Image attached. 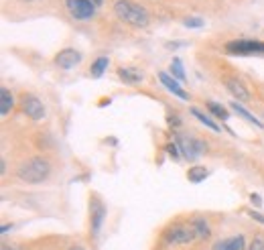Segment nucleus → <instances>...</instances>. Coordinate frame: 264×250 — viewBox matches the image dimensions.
<instances>
[{
	"label": "nucleus",
	"instance_id": "obj_14",
	"mask_svg": "<svg viewBox=\"0 0 264 250\" xmlns=\"http://www.w3.org/2000/svg\"><path fill=\"white\" fill-rule=\"evenodd\" d=\"M118 78L124 83H128V85H138V83L142 82V74H138L132 67H120L118 70Z\"/></svg>",
	"mask_w": 264,
	"mask_h": 250
},
{
	"label": "nucleus",
	"instance_id": "obj_23",
	"mask_svg": "<svg viewBox=\"0 0 264 250\" xmlns=\"http://www.w3.org/2000/svg\"><path fill=\"white\" fill-rule=\"evenodd\" d=\"M248 250H264V238H254L250 244H248Z\"/></svg>",
	"mask_w": 264,
	"mask_h": 250
},
{
	"label": "nucleus",
	"instance_id": "obj_22",
	"mask_svg": "<svg viewBox=\"0 0 264 250\" xmlns=\"http://www.w3.org/2000/svg\"><path fill=\"white\" fill-rule=\"evenodd\" d=\"M183 25L187 29H201L203 27V18H199V16H187V18H183Z\"/></svg>",
	"mask_w": 264,
	"mask_h": 250
},
{
	"label": "nucleus",
	"instance_id": "obj_10",
	"mask_svg": "<svg viewBox=\"0 0 264 250\" xmlns=\"http://www.w3.org/2000/svg\"><path fill=\"white\" fill-rule=\"evenodd\" d=\"M159 80H161V83L173 94V96H177L179 100H189V96H187V92L179 85V82H177V78H173L171 74H165V72H161L159 74Z\"/></svg>",
	"mask_w": 264,
	"mask_h": 250
},
{
	"label": "nucleus",
	"instance_id": "obj_25",
	"mask_svg": "<svg viewBox=\"0 0 264 250\" xmlns=\"http://www.w3.org/2000/svg\"><path fill=\"white\" fill-rule=\"evenodd\" d=\"M250 201H252V206H256V208L262 206V197H260L258 193H250Z\"/></svg>",
	"mask_w": 264,
	"mask_h": 250
},
{
	"label": "nucleus",
	"instance_id": "obj_19",
	"mask_svg": "<svg viewBox=\"0 0 264 250\" xmlns=\"http://www.w3.org/2000/svg\"><path fill=\"white\" fill-rule=\"evenodd\" d=\"M191 114H193V116H195V118H197L201 124H205L207 128H211L213 132H220V126H218V124H215V122H213V120H211L207 114H203L199 108H191Z\"/></svg>",
	"mask_w": 264,
	"mask_h": 250
},
{
	"label": "nucleus",
	"instance_id": "obj_4",
	"mask_svg": "<svg viewBox=\"0 0 264 250\" xmlns=\"http://www.w3.org/2000/svg\"><path fill=\"white\" fill-rule=\"evenodd\" d=\"M197 238V232L193 228V224H175L171 228L165 230L163 240L167 244H189Z\"/></svg>",
	"mask_w": 264,
	"mask_h": 250
},
{
	"label": "nucleus",
	"instance_id": "obj_24",
	"mask_svg": "<svg viewBox=\"0 0 264 250\" xmlns=\"http://www.w3.org/2000/svg\"><path fill=\"white\" fill-rule=\"evenodd\" d=\"M167 153L173 157V159H179V155H181V151H179V147H177V143H169L167 145Z\"/></svg>",
	"mask_w": 264,
	"mask_h": 250
},
{
	"label": "nucleus",
	"instance_id": "obj_8",
	"mask_svg": "<svg viewBox=\"0 0 264 250\" xmlns=\"http://www.w3.org/2000/svg\"><path fill=\"white\" fill-rule=\"evenodd\" d=\"M22 112H25L31 120H35V122H39V120L45 118V106H43V102H41L37 96H33V94H25V96H22Z\"/></svg>",
	"mask_w": 264,
	"mask_h": 250
},
{
	"label": "nucleus",
	"instance_id": "obj_13",
	"mask_svg": "<svg viewBox=\"0 0 264 250\" xmlns=\"http://www.w3.org/2000/svg\"><path fill=\"white\" fill-rule=\"evenodd\" d=\"M14 108V96L10 94V89L2 87L0 89V116H8Z\"/></svg>",
	"mask_w": 264,
	"mask_h": 250
},
{
	"label": "nucleus",
	"instance_id": "obj_2",
	"mask_svg": "<svg viewBox=\"0 0 264 250\" xmlns=\"http://www.w3.org/2000/svg\"><path fill=\"white\" fill-rule=\"evenodd\" d=\"M51 173V165L47 159L43 157H33L29 161H25L22 165L16 169V177L22 181V183H29V185H35V183H43Z\"/></svg>",
	"mask_w": 264,
	"mask_h": 250
},
{
	"label": "nucleus",
	"instance_id": "obj_31",
	"mask_svg": "<svg viewBox=\"0 0 264 250\" xmlns=\"http://www.w3.org/2000/svg\"><path fill=\"white\" fill-rule=\"evenodd\" d=\"M69 250H84V248H82V246H71Z\"/></svg>",
	"mask_w": 264,
	"mask_h": 250
},
{
	"label": "nucleus",
	"instance_id": "obj_6",
	"mask_svg": "<svg viewBox=\"0 0 264 250\" xmlns=\"http://www.w3.org/2000/svg\"><path fill=\"white\" fill-rule=\"evenodd\" d=\"M104 220H106V206L100 197H91L89 199V230H91V236L98 238L100 236V230L104 226Z\"/></svg>",
	"mask_w": 264,
	"mask_h": 250
},
{
	"label": "nucleus",
	"instance_id": "obj_17",
	"mask_svg": "<svg viewBox=\"0 0 264 250\" xmlns=\"http://www.w3.org/2000/svg\"><path fill=\"white\" fill-rule=\"evenodd\" d=\"M108 65H110V59H108V57H98V59L91 63V67H89L91 78H102L104 72L108 70Z\"/></svg>",
	"mask_w": 264,
	"mask_h": 250
},
{
	"label": "nucleus",
	"instance_id": "obj_21",
	"mask_svg": "<svg viewBox=\"0 0 264 250\" xmlns=\"http://www.w3.org/2000/svg\"><path fill=\"white\" fill-rule=\"evenodd\" d=\"M171 76L177 78L179 82H185L187 80V76H185V70H183V63H181V59H173V63H171Z\"/></svg>",
	"mask_w": 264,
	"mask_h": 250
},
{
	"label": "nucleus",
	"instance_id": "obj_26",
	"mask_svg": "<svg viewBox=\"0 0 264 250\" xmlns=\"http://www.w3.org/2000/svg\"><path fill=\"white\" fill-rule=\"evenodd\" d=\"M248 216L252 218V220H256V222H260V224H264V216L260 214V212H256V210H252V212H248Z\"/></svg>",
	"mask_w": 264,
	"mask_h": 250
},
{
	"label": "nucleus",
	"instance_id": "obj_5",
	"mask_svg": "<svg viewBox=\"0 0 264 250\" xmlns=\"http://www.w3.org/2000/svg\"><path fill=\"white\" fill-rule=\"evenodd\" d=\"M226 53L228 55H264V43L250 41V39L230 41L226 43Z\"/></svg>",
	"mask_w": 264,
	"mask_h": 250
},
{
	"label": "nucleus",
	"instance_id": "obj_11",
	"mask_svg": "<svg viewBox=\"0 0 264 250\" xmlns=\"http://www.w3.org/2000/svg\"><path fill=\"white\" fill-rule=\"evenodd\" d=\"M226 87H228V92H230L234 98H238V102H248V100H250V92H248V87L240 82V80H236V78H228V80H226Z\"/></svg>",
	"mask_w": 264,
	"mask_h": 250
},
{
	"label": "nucleus",
	"instance_id": "obj_15",
	"mask_svg": "<svg viewBox=\"0 0 264 250\" xmlns=\"http://www.w3.org/2000/svg\"><path fill=\"white\" fill-rule=\"evenodd\" d=\"M230 108H232V110H234L236 114H240V116H242L244 120H248L250 124H254L256 128H262V126H264L262 122H260V120L256 118V116H252V114H250V112H248V110H246L244 106H240L238 102H232V104H230Z\"/></svg>",
	"mask_w": 264,
	"mask_h": 250
},
{
	"label": "nucleus",
	"instance_id": "obj_28",
	"mask_svg": "<svg viewBox=\"0 0 264 250\" xmlns=\"http://www.w3.org/2000/svg\"><path fill=\"white\" fill-rule=\"evenodd\" d=\"M10 228H12V226H10V224H4V226H2V228H0V232H2V234H6V232H8V230H10Z\"/></svg>",
	"mask_w": 264,
	"mask_h": 250
},
{
	"label": "nucleus",
	"instance_id": "obj_27",
	"mask_svg": "<svg viewBox=\"0 0 264 250\" xmlns=\"http://www.w3.org/2000/svg\"><path fill=\"white\" fill-rule=\"evenodd\" d=\"M0 250H27V248H22L20 244H2Z\"/></svg>",
	"mask_w": 264,
	"mask_h": 250
},
{
	"label": "nucleus",
	"instance_id": "obj_32",
	"mask_svg": "<svg viewBox=\"0 0 264 250\" xmlns=\"http://www.w3.org/2000/svg\"><path fill=\"white\" fill-rule=\"evenodd\" d=\"M27 2H31V0H27Z\"/></svg>",
	"mask_w": 264,
	"mask_h": 250
},
{
	"label": "nucleus",
	"instance_id": "obj_29",
	"mask_svg": "<svg viewBox=\"0 0 264 250\" xmlns=\"http://www.w3.org/2000/svg\"><path fill=\"white\" fill-rule=\"evenodd\" d=\"M0 171H2V175H4V173H6V161H4V159H2V161H0Z\"/></svg>",
	"mask_w": 264,
	"mask_h": 250
},
{
	"label": "nucleus",
	"instance_id": "obj_18",
	"mask_svg": "<svg viewBox=\"0 0 264 250\" xmlns=\"http://www.w3.org/2000/svg\"><path fill=\"white\" fill-rule=\"evenodd\" d=\"M207 175H209V173H207V169H205V167H201V165L189 167V171H187V179H189L191 183H201Z\"/></svg>",
	"mask_w": 264,
	"mask_h": 250
},
{
	"label": "nucleus",
	"instance_id": "obj_3",
	"mask_svg": "<svg viewBox=\"0 0 264 250\" xmlns=\"http://www.w3.org/2000/svg\"><path fill=\"white\" fill-rule=\"evenodd\" d=\"M175 143L181 151V155L187 159V161H195L201 153H205V143L195 139V137H189V134H183V132H175Z\"/></svg>",
	"mask_w": 264,
	"mask_h": 250
},
{
	"label": "nucleus",
	"instance_id": "obj_20",
	"mask_svg": "<svg viewBox=\"0 0 264 250\" xmlns=\"http://www.w3.org/2000/svg\"><path fill=\"white\" fill-rule=\"evenodd\" d=\"M207 110H209L215 118H220V120H228V118H230V112L226 110V106H222V104H218V102H207Z\"/></svg>",
	"mask_w": 264,
	"mask_h": 250
},
{
	"label": "nucleus",
	"instance_id": "obj_16",
	"mask_svg": "<svg viewBox=\"0 0 264 250\" xmlns=\"http://www.w3.org/2000/svg\"><path fill=\"white\" fill-rule=\"evenodd\" d=\"M191 224H193V228H195V232H197V238H209L211 230H209V224L205 222V218L195 216V218L191 220Z\"/></svg>",
	"mask_w": 264,
	"mask_h": 250
},
{
	"label": "nucleus",
	"instance_id": "obj_12",
	"mask_svg": "<svg viewBox=\"0 0 264 250\" xmlns=\"http://www.w3.org/2000/svg\"><path fill=\"white\" fill-rule=\"evenodd\" d=\"M213 250H246V240H244V236L238 234V236H232V238L215 242Z\"/></svg>",
	"mask_w": 264,
	"mask_h": 250
},
{
	"label": "nucleus",
	"instance_id": "obj_9",
	"mask_svg": "<svg viewBox=\"0 0 264 250\" xmlns=\"http://www.w3.org/2000/svg\"><path fill=\"white\" fill-rule=\"evenodd\" d=\"M80 61H82V53L76 51V49H71V47H67V49H63V51H59L55 55V65H59L61 70H71Z\"/></svg>",
	"mask_w": 264,
	"mask_h": 250
},
{
	"label": "nucleus",
	"instance_id": "obj_1",
	"mask_svg": "<svg viewBox=\"0 0 264 250\" xmlns=\"http://www.w3.org/2000/svg\"><path fill=\"white\" fill-rule=\"evenodd\" d=\"M114 14L122 22H126L130 27H136V29H145L151 20L149 10L145 6L132 2V0H116L114 2Z\"/></svg>",
	"mask_w": 264,
	"mask_h": 250
},
{
	"label": "nucleus",
	"instance_id": "obj_7",
	"mask_svg": "<svg viewBox=\"0 0 264 250\" xmlns=\"http://www.w3.org/2000/svg\"><path fill=\"white\" fill-rule=\"evenodd\" d=\"M65 4L76 20H89L95 14V4L91 0H65Z\"/></svg>",
	"mask_w": 264,
	"mask_h": 250
},
{
	"label": "nucleus",
	"instance_id": "obj_30",
	"mask_svg": "<svg viewBox=\"0 0 264 250\" xmlns=\"http://www.w3.org/2000/svg\"><path fill=\"white\" fill-rule=\"evenodd\" d=\"M91 2H93V4H95V6H100V4H102V2H104V0H91Z\"/></svg>",
	"mask_w": 264,
	"mask_h": 250
}]
</instances>
